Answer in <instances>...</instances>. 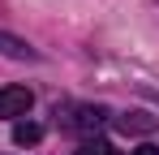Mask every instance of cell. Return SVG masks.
<instances>
[{
    "instance_id": "1",
    "label": "cell",
    "mask_w": 159,
    "mask_h": 155,
    "mask_svg": "<svg viewBox=\"0 0 159 155\" xmlns=\"http://www.w3.org/2000/svg\"><path fill=\"white\" fill-rule=\"evenodd\" d=\"M34 108V95L26 86H0V116H26Z\"/></svg>"
},
{
    "instance_id": "2",
    "label": "cell",
    "mask_w": 159,
    "mask_h": 155,
    "mask_svg": "<svg viewBox=\"0 0 159 155\" xmlns=\"http://www.w3.org/2000/svg\"><path fill=\"white\" fill-rule=\"evenodd\" d=\"M107 121V108H90V103H82V108H73V116L65 121L69 129H82V134H90V129H99Z\"/></svg>"
},
{
    "instance_id": "3",
    "label": "cell",
    "mask_w": 159,
    "mask_h": 155,
    "mask_svg": "<svg viewBox=\"0 0 159 155\" xmlns=\"http://www.w3.org/2000/svg\"><path fill=\"white\" fill-rule=\"evenodd\" d=\"M116 129L120 134H155L159 116H151V112H125V116H116Z\"/></svg>"
},
{
    "instance_id": "4",
    "label": "cell",
    "mask_w": 159,
    "mask_h": 155,
    "mask_svg": "<svg viewBox=\"0 0 159 155\" xmlns=\"http://www.w3.org/2000/svg\"><path fill=\"white\" fill-rule=\"evenodd\" d=\"M0 56H9V60H34L39 52L30 48L26 39H13V35H4V30H0Z\"/></svg>"
},
{
    "instance_id": "5",
    "label": "cell",
    "mask_w": 159,
    "mask_h": 155,
    "mask_svg": "<svg viewBox=\"0 0 159 155\" xmlns=\"http://www.w3.org/2000/svg\"><path fill=\"white\" fill-rule=\"evenodd\" d=\"M39 138H43V125H34V121H22V125L13 129V142L17 147H34Z\"/></svg>"
},
{
    "instance_id": "6",
    "label": "cell",
    "mask_w": 159,
    "mask_h": 155,
    "mask_svg": "<svg viewBox=\"0 0 159 155\" xmlns=\"http://www.w3.org/2000/svg\"><path fill=\"white\" fill-rule=\"evenodd\" d=\"M78 155H112V147H107V142H86Z\"/></svg>"
},
{
    "instance_id": "7",
    "label": "cell",
    "mask_w": 159,
    "mask_h": 155,
    "mask_svg": "<svg viewBox=\"0 0 159 155\" xmlns=\"http://www.w3.org/2000/svg\"><path fill=\"white\" fill-rule=\"evenodd\" d=\"M129 155H159V147H138V151H129Z\"/></svg>"
}]
</instances>
